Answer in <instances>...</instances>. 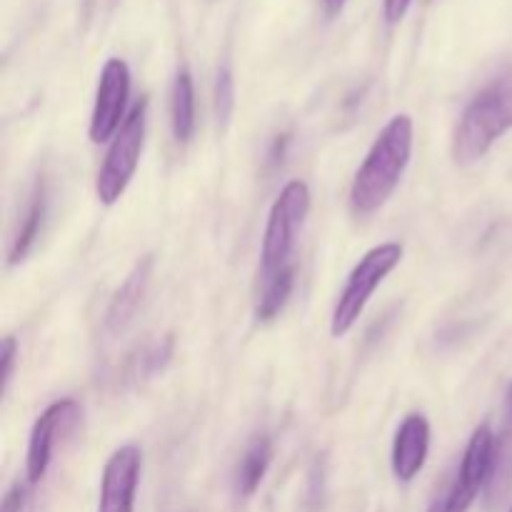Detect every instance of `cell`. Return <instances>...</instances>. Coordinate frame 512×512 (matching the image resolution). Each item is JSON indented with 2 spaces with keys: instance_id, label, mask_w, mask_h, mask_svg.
I'll use <instances>...</instances> for the list:
<instances>
[{
  "instance_id": "1",
  "label": "cell",
  "mask_w": 512,
  "mask_h": 512,
  "mask_svg": "<svg viewBox=\"0 0 512 512\" xmlns=\"http://www.w3.org/2000/svg\"><path fill=\"white\" fill-rule=\"evenodd\" d=\"M413 140L415 128L408 113H400L388 120V125L370 145L368 155L350 185L353 215L368 218L393 198L405 170H408L410 158H413Z\"/></svg>"
},
{
  "instance_id": "2",
  "label": "cell",
  "mask_w": 512,
  "mask_h": 512,
  "mask_svg": "<svg viewBox=\"0 0 512 512\" xmlns=\"http://www.w3.org/2000/svg\"><path fill=\"white\" fill-rule=\"evenodd\" d=\"M512 130V60L468 103L453 135V158L473 165Z\"/></svg>"
},
{
  "instance_id": "3",
  "label": "cell",
  "mask_w": 512,
  "mask_h": 512,
  "mask_svg": "<svg viewBox=\"0 0 512 512\" xmlns=\"http://www.w3.org/2000/svg\"><path fill=\"white\" fill-rule=\"evenodd\" d=\"M403 255V245L390 240V243H380L375 245V248H370L368 253L355 263V268L350 270L343 293L338 295V303H335L333 308V318H330V335H333V338H345V335L358 325L360 315L365 313L375 290H378L380 285L385 283V278L398 268Z\"/></svg>"
},
{
  "instance_id": "4",
  "label": "cell",
  "mask_w": 512,
  "mask_h": 512,
  "mask_svg": "<svg viewBox=\"0 0 512 512\" xmlns=\"http://www.w3.org/2000/svg\"><path fill=\"white\" fill-rule=\"evenodd\" d=\"M310 213V188L303 180H290L280 195L275 198L273 208L265 223L263 245H260V278L280 273L288 268L290 255L295 250L300 228Z\"/></svg>"
},
{
  "instance_id": "5",
  "label": "cell",
  "mask_w": 512,
  "mask_h": 512,
  "mask_svg": "<svg viewBox=\"0 0 512 512\" xmlns=\"http://www.w3.org/2000/svg\"><path fill=\"white\" fill-rule=\"evenodd\" d=\"M145 130H148V98H140L130 108L123 128L110 140L108 153L95 178V195L103 205H115L128 190L130 180L135 178V170L140 165L145 145Z\"/></svg>"
},
{
  "instance_id": "6",
  "label": "cell",
  "mask_w": 512,
  "mask_h": 512,
  "mask_svg": "<svg viewBox=\"0 0 512 512\" xmlns=\"http://www.w3.org/2000/svg\"><path fill=\"white\" fill-rule=\"evenodd\" d=\"M128 98H130V68L123 58L105 60L95 90L93 113H90L88 138L90 143H110L125 118H128Z\"/></svg>"
},
{
  "instance_id": "7",
  "label": "cell",
  "mask_w": 512,
  "mask_h": 512,
  "mask_svg": "<svg viewBox=\"0 0 512 512\" xmlns=\"http://www.w3.org/2000/svg\"><path fill=\"white\" fill-rule=\"evenodd\" d=\"M495 448H498V435L490 430V425H478L470 435L468 448L463 453V463H460L448 498L440 505V512H468L473 508L478 495L488 485Z\"/></svg>"
},
{
  "instance_id": "8",
  "label": "cell",
  "mask_w": 512,
  "mask_h": 512,
  "mask_svg": "<svg viewBox=\"0 0 512 512\" xmlns=\"http://www.w3.org/2000/svg\"><path fill=\"white\" fill-rule=\"evenodd\" d=\"M78 423L80 405L70 398L48 405L38 415L33 430H30L28 455H25V478H28V485H38L45 478L50 460H53L55 445H58V440H63V435L73 433Z\"/></svg>"
},
{
  "instance_id": "9",
  "label": "cell",
  "mask_w": 512,
  "mask_h": 512,
  "mask_svg": "<svg viewBox=\"0 0 512 512\" xmlns=\"http://www.w3.org/2000/svg\"><path fill=\"white\" fill-rule=\"evenodd\" d=\"M143 453L138 445H123L108 458L100 478L98 512H135Z\"/></svg>"
},
{
  "instance_id": "10",
  "label": "cell",
  "mask_w": 512,
  "mask_h": 512,
  "mask_svg": "<svg viewBox=\"0 0 512 512\" xmlns=\"http://www.w3.org/2000/svg\"><path fill=\"white\" fill-rule=\"evenodd\" d=\"M430 453V423L423 413L405 415L393 440V475L400 483H413L423 473Z\"/></svg>"
},
{
  "instance_id": "11",
  "label": "cell",
  "mask_w": 512,
  "mask_h": 512,
  "mask_svg": "<svg viewBox=\"0 0 512 512\" xmlns=\"http://www.w3.org/2000/svg\"><path fill=\"white\" fill-rule=\"evenodd\" d=\"M153 265V255L140 258L128 273V278L123 280V285L110 298L108 310H105V328H108L110 335H120L135 320L145 300V293H148L150 278H153Z\"/></svg>"
},
{
  "instance_id": "12",
  "label": "cell",
  "mask_w": 512,
  "mask_h": 512,
  "mask_svg": "<svg viewBox=\"0 0 512 512\" xmlns=\"http://www.w3.org/2000/svg\"><path fill=\"white\" fill-rule=\"evenodd\" d=\"M45 205H48V195H45V183L38 180L33 195H30V203L25 208L23 220H20L18 230H15L13 240H10L8 248V265L23 263L25 255L33 250L35 240L40 238V228H43L45 220Z\"/></svg>"
},
{
  "instance_id": "13",
  "label": "cell",
  "mask_w": 512,
  "mask_h": 512,
  "mask_svg": "<svg viewBox=\"0 0 512 512\" xmlns=\"http://www.w3.org/2000/svg\"><path fill=\"white\" fill-rule=\"evenodd\" d=\"M270 463H273V443L265 435H258L245 448L243 458H240L238 468H235V493L240 498H250V495L258 493L260 483L268 475Z\"/></svg>"
},
{
  "instance_id": "14",
  "label": "cell",
  "mask_w": 512,
  "mask_h": 512,
  "mask_svg": "<svg viewBox=\"0 0 512 512\" xmlns=\"http://www.w3.org/2000/svg\"><path fill=\"white\" fill-rule=\"evenodd\" d=\"M170 125L178 143H190L195 133V88L188 68L175 73L173 90H170Z\"/></svg>"
},
{
  "instance_id": "15",
  "label": "cell",
  "mask_w": 512,
  "mask_h": 512,
  "mask_svg": "<svg viewBox=\"0 0 512 512\" xmlns=\"http://www.w3.org/2000/svg\"><path fill=\"white\" fill-rule=\"evenodd\" d=\"M295 288V265H288L280 273L263 278V290H260L258 305H255V318L260 323H270V320L278 318L283 313V308L288 305L290 295Z\"/></svg>"
},
{
  "instance_id": "16",
  "label": "cell",
  "mask_w": 512,
  "mask_h": 512,
  "mask_svg": "<svg viewBox=\"0 0 512 512\" xmlns=\"http://www.w3.org/2000/svg\"><path fill=\"white\" fill-rule=\"evenodd\" d=\"M512 488V435H503L498 438V448H495L493 468H490L488 485H485V503L488 508H495L505 500V495Z\"/></svg>"
},
{
  "instance_id": "17",
  "label": "cell",
  "mask_w": 512,
  "mask_h": 512,
  "mask_svg": "<svg viewBox=\"0 0 512 512\" xmlns=\"http://www.w3.org/2000/svg\"><path fill=\"white\" fill-rule=\"evenodd\" d=\"M235 110V80L230 68H223L218 73V80H215V118L218 123L228 125L230 123V115Z\"/></svg>"
},
{
  "instance_id": "18",
  "label": "cell",
  "mask_w": 512,
  "mask_h": 512,
  "mask_svg": "<svg viewBox=\"0 0 512 512\" xmlns=\"http://www.w3.org/2000/svg\"><path fill=\"white\" fill-rule=\"evenodd\" d=\"M0 363H3V393H8L15 363H18V340L10 338V335L3 340V348H0Z\"/></svg>"
},
{
  "instance_id": "19",
  "label": "cell",
  "mask_w": 512,
  "mask_h": 512,
  "mask_svg": "<svg viewBox=\"0 0 512 512\" xmlns=\"http://www.w3.org/2000/svg\"><path fill=\"white\" fill-rule=\"evenodd\" d=\"M25 495H28V488H25V485H20V483H15L13 488L5 493L3 505H0V512H23Z\"/></svg>"
},
{
  "instance_id": "20",
  "label": "cell",
  "mask_w": 512,
  "mask_h": 512,
  "mask_svg": "<svg viewBox=\"0 0 512 512\" xmlns=\"http://www.w3.org/2000/svg\"><path fill=\"white\" fill-rule=\"evenodd\" d=\"M410 5H413V0H383V13H385V20H388L390 25L400 23V20L408 15Z\"/></svg>"
},
{
  "instance_id": "21",
  "label": "cell",
  "mask_w": 512,
  "mask_h": 512,
  "mask_svg": "<svg viewBox=\"0 0 512 512\" xmlns=\"http://www.w3.org/2000/svg\"><path fill=\"white\" fill-rule=\"evenodd\" d=\"M345 3H348V0H323V8L330 18H335V15L345 8Z\"/></svg>"
},
{
  "instance_id": "22",
  "label": "cell",
  "mask_w": 512,
  "mask_h": 512,
  "mask_svg": "<svg viewBox=\"0 0 512 512\" xmlns=\"http://www.w3.org/2000/svg\"><path fill=\"white\" fill-rule=\"evenodd\" d=\"M505 418H508V428L512 430V383L508 388V395H505Z\"/></svg>"
},
{
  "instance_id": "23",
  "label": "cell",
  "mask_w": 512,
  "mask_h": 512,
  "mask_svg": "<svg viewBox=\"0 0 512 512\" xmlns=\"http://www.w3.org/2000/svg\"><path fill=\"white\" fill-rule=\"evenodd\" d=\"M510 512H512V508H510Z\"/></svg>"
}]
</instances>
